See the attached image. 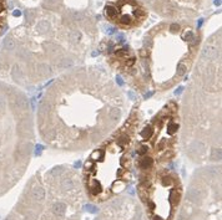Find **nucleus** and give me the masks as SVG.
Instances as JSON below:
<instances>
[{
	"mask_svg": "<svg viewBox=\"0 0 222 220\" xmlns=\"http://www.w3.org/2000/svg\"><path fill=\"white\" fill-rule=\"evenodd\" d=\"M124 97L107 75L81 68L64 75L45 92L38 110L41 139L53 148L84 151L119 126Z\"/></svg>",
	"mask_w": 222,
	"mask_h": 220,
	"instance_id": "f257e3e1",
	"label": "nucleus"
},
{
	"mask_svg": "<svg viewBox=\"0 0 222 220\" xmlns=\"http://www.w3.org/2000/svg\"><path fill=\"white\" fill-rule=\"evenodd\" d=\"M202 35L187 21L165 20L145 34L136 51L138 91L164 92L187 76L200 51Z\"/></svg>",
	"mask_w": 222,
	"mask_h": 220,
	"instance_id": "f03ea898",
	"label": "nucleus"
},
{
	"mask_svg": "<svg viewBox=\"0 0 222 220\" xmlns=\"http://www.w3.org/2000/svg\"><path fill=\"white\" fill-rule=\"evenodd\" d=\"M138 106L96 148L82 167V185L94 203H104L127 188L133 173V147L141 126Z\"/></svg>",
	"mask_w": 222,
	"mask_h": 220,
	"instance_id": "7ed1b4c3",
	"label": "nucleus"
},
{
	"mask_svg": "<svg viewBox=\"0 0 222 220\" xmlns=\"http://www.w3.org/2000/svg\"><path fill=\"white\" fill-rule=\"evenodd\" d=\"M29 110L20 92L0 82V195L21 174L31 149Z\"/></svg>",
	"mask_w": 222,
	"mask_h": 220,
	"instance_id": "20e7f679",
	"label": "nucleus"
},
{
	"mask_svg": "<svg viewBox=\"0 0 222 220\" xmlns=\"http://www.w3.org/2000/svg\"><path fill=\"white\" fill-rule=\"evenodd\" d=\"M181 111L176 101H169L155 116L138 127L133 147V168L138 177L165 167L176 157Z\"/></svg>",
	"mask_w": 222,
	"mask_h": 220,
	"instance_id": "39448f33",
	"label": "nucleus"
},
{
	"mask_svg": "<svg viewBox=\"0 0 222 220\" xmlns=\"http://www.w3.org/2000/svg\"><path fill=\"white\" fill-rule=\"evenodd\" d=\"M137 195L149 220H175L183 185L176 172L162 167L138 177Z\"/></svg>",
	"mask_w": 222,
	"mask_h": 220,
	"instance_id": "423d86ee",
	"label": "nucleus"
},
{
	"mask_svg": "<svg viewBox=\"0 0 222 220\" xmlns=\"http://www.w3.org/2000/svg\"><path fill=\"white\" fill-rule=\"evenodd\" d=\"M104 16L110 24L121 30H133L145 24L149 9L138 0H107Z\"/></svg>",
	"mask_w": 222,
	"mask_h": 220,
	"instance_id": "0eeeda50",
	"label": "nucleus"
},
{
	"mask_svg": "<svg viewBox=\"0 0 222 220\" xmlns=\"http://www.w3.org/2000/svg\"><path fill=\"white\" fill-rule=\"evenodd\" d=\"M147 9L166 20L187 21L196 17L207 5V0H138Z\"/></svg>",
	"mask_w": 222,
	"mask_h": 220,
	"instance_id": "6e6552de",
	"label": "nucleus"
},
{
	"mask_svg": "<svg viewBox=\"0 0 222 220\" xmlns=\"http://www.w3.org/2000/svg\"><path fill=\"white\" fill-rule=\"evenodd\" d=\"M8 24V0H0V35Z\"/></svg>",
	"mask_w": 222,
	"mask_h": 220,
	"instance_id": "1a4fd4ad",
	"label": "nucleus"
}]
</instances>
